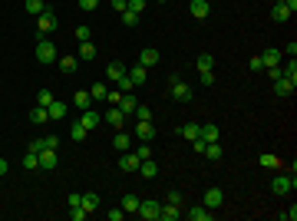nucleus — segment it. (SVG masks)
I'll use <instances>...</instances> for the list:
<instances>
[{"label":"nucleus","instance_id":"obj_34","mask_svg":"<svg viewBox=\"0 0 297 221\" xmlns=\"http://www.w3.org/2000/svg\"><path fill=\"white\" fill-rule=\"evenodd\" d=\"M83 211H99V195L96 191H86V195H83Z\"/></svg>","mask_w":297,"mask_h":221},{"label":"nucleus","instance_id":"obj_40","mask_svg":"<svg viewBox=\"0 0 297 221\" xmlns=\"http://www.w3.org/2000/svg\"><path fill=\"white\" fill-rule=\"evenodd\" d=\"M139 201H142V198H135V195H126V198H122V208L135 215V211H139Z\"/></svg>","mask_w":297,"mask_h":221},{"label":"nucleus","instance_id":"obj_13","mask_svg":"<svg viewBox=\"0 0 297 221\" xmlns=\"http://www.w3.org/2000/svg\"><path fill=\"white\" fill-rule=\"evenodd\" d=\"M102 122H106V126H112V129H122V126H126V116L119 112V106H112V109H106Z\"/></svg>","mask_w":297,"mask_h":221},{"label":"nucleus","instance_id":"obj_25","mask_svg":"<svg viewBox=\"0 0 297 221\" xmlns=\"http://www.w3.org/2000/svg\"><path fill=\"white\" fill-rule=\"evenodd\" d=\"M139 63H142L145 69H149V66H155V63H159V50H152V46H145L142 53H139Z\"/></svg>","mask_w":297,"mask_h":221},{"label":"nucleus","instance_id":"obj_2","mask_svg":"<svg viewBox=\"0 0 297 221\" xmlns=\"http://www.w3.org/2000/svg\"><path fill=\"white\" fill-rule=\"evenodd\" d=\"M168 96L175 102H192V86L182 83L178 76H168Z\"/></svg>","mask_w":297,"mask_h":221},{"label":"nucleus","instance_id":"obj_36","mask_svg":"<svg viewBox=\"0 0 297 221\" xmlns=\"http://www.w3.org/2000/svg\"><path fill=\"white\" fill-rule=\"evenodd\" d=\"M43 10H46L43 0H27V13H30V17H40Z\"/></svg>","mask_w":297,"mask_h":221},{"label":"nucleus","instance_id":"obj_46","mask_svg":"<svg viewBox=\"0 0 297 221\" xmlns=\"http://www.w3.org/2000/svg\"><path fill=\"white\" fill-rule=\"evenodd\" d=\"M135 155H139V158H152V145H149V142H142L139 149H135Z\"/></svg>","mask_w":297,"mask_h":221},{"label":"nucleus","instance_id":"obj_51","mask_svg":"<svg viewBox=\"0 0 297 221\" xmlns=\"http://www.w3.org/2000/svg\"><path fill=\"white\" fill-rule=\"evenodd\" d=\"M43 145L46 149H60V135H43Z\"/></svg>","mask_w":297,"mask_h":221},{"label":"nucleus","instance_id":"obj_32","mask_svg":"<svg viewBox=\"0 0 297 221\" xmlns=\"http://www.w3.org/2000/svg\"><path fill=\"white\" fill-rule=\"evenodd\" d=\"M46 119H50V116H46V106H33L30 109V122L33 126H43Z\"/></svg>","mask_w":297,"mask_h":221},{"label":"nucleus","instance_id":"obj_38","mask_svg":"<svg viewBox=\"0 0 297 221\" xmlns=\"http://www.w3.org/2000/svg\"><path fill=\"white\" fill-rule=\"evenodd\" d=\"M205 155H208L211 162H218V158H221L225 152H221V145H218V142H208V145H205Z\"/></svg>","mask_w":297,"mask_h":221},{"label":"nucleus","instance_id":"obj_17","mask_svg":"<svg viewBox=\"0 0 297 221\" xmlns=\"http://www.w3.org/2000/svg\"><path fill=\"white\" fill-rule=\"evenodd\" d=\"M185 218H188V221H211V211L205 208V205H195V208L185 211Z\"/></svg>","mask_w":297,"mask_h":221},{"label":"nucleus","instance_id":"obj_15","mask_svg":"<svg viewBox=\"0 0 297 221\" xmlns=\"http://www.w3.org/2000/svg\"><path fill=\"white\" fill-rule=\"evenodd\" d=\"M56 162H60V158H56V149H43V152H40V172H53Z\"/></svg>","mask_w":297,"mask_h":221},{"label":"nucleus","instance_id":"obj_33","mask_svg":"<svg viewBox=\"0 0 297 221\" xmlns=\"http://www.w3.org/2000/svg\"><path fill=\"white\" fill-rule=\"evenodd\" d=\"M281 56H284L281 50H264L261 60H264V66H281Z\"/></svg>","mask_w":297,"mask_h":221},{"label":"nucleus","instance_id":"obj_3","mask_svg":"<svg viewBox=\"0 0 297 221\" xmlns=\"http://www.w3.org/2000/svg\"><path fill=\"white\" fill-rule=\"evenodd\" d=\"M297 188V175H277L274 182H271V191L274 195H291Z\"/></svg>","mask_w":297,"mask_h":221},{"label":"nucleus","instance_id":"obj_60","mask_svg":"<svg viewBox=\"0 0 297 221\" xmlns=\"http://www.w3.org/2000/svg\"><path fill=\"white\" fill-rule=\"evenodd\" d=\"M281 53H287V56H297V43H294V40H291V43H287L284 50H281Z\"/></svg>","mask_w":297,"mask_h":221},{"label":"nucleus","instance_id":"obj_24","mask_svg":"<svg viewBox=\"0 0 297 221\" xmlns=\"http://www.w3.org/2000/svg\"><path fill=\"white\" fill-rule=\"evenodd\" d=\"M139 175H142V178H155V175H159L155 158H142V162H139Z\"/></svg>","mask_w":297,"mask_h":221},{"label":"nucleus","instance_id":"obj_16","mask_svg":"<svg viewBox=\"0 0 297 221\" xmlns=\"http://www.w3.org/2000/svg\"><path fill=\"white\" fill-rule=\"evenodd\" d=\"M135 106H139V99H135L132 93H122V99H119V112L126 116V119H129L132 112H135Z\"/></svg>","mask_w":297,"mask_h":221},{"label":"nucleus","instance_id":"obj_59","mask_svg":"<svg viewBox=\"0 0 297 221\" xmlns=\"http://www.w3.org/2000/svg\"><path fill=\"white\" fill-rule=\"evenodd\" d=\"M109 3H112V7H116V10H129V0H109Z\"/></svg>","mask_w":297,"mask_h":221},{"label":"nucleus","instance_id":"obj_7","mask_svg":"<svg viewBox=\"0 0 297 221\" xmlns=\"http://www.w3.org/2000/svg\"><path fill=\"white\" fill-rule=\"evenodd\" d=\"M139 162H142V158H139L135 152H129V149L119 152V168L122 172H139Z\"/></svg>","mask_w":297,"mask_h":221},{"label":"nucleus","instance_id":"obj_61","mask_svg":"<svg viewBox=\"0 0 297 221\" xmlns=\"http://www.w3.org/2000/svg\"><path fill=\"white\" fill-rule=\"evenodd\" d=\"M284 7L291 10V17H294V13H297V0H284Z\"/></svg>","mask_w":297,"mask_h":221},{"label":"nucleus","instance_id":"obj_4","mask_svg":"<svg viewBox=\"0 0 297 221\" xmlns=\"http://www.w3.org/2000/svg\"><path fill=\"white\" fill-rule=\"evenodd\" d=\"M56 30V17H53V10H43L40 17H36V33L40 36H50Z\"/></svg>","mask_w":297,"mask_h":221},{"label":"nucleus","instance_id":"obj_22","mask_svg":"<svg viewBox=\"0 0 297 221\" xmlns=\"http://www.w3.org/2000/svg\"><path fill=\"white\" fill-rule=\"evenodd\" d=\"M56 63H60V73H66V76H73V73H76V66H79L76 56H60Z\"/></svg>","mask_w":297,"mask_h":221},{"label":"nucleus","instance_id":"obj_52","mask_svg":"<svg viewBox=\"0 0 297 221\" xmlns=\"http://www.w3.org/2000/svg\"><path fill=\"white\" fill-rule=\"evenodd\" d=\"M281 221H297V205H291V211H281Z\"/></svg>","mask_w":297,"mask_h":221},{"label":"nucleus","instance_id":"obj_23","mask_svg":"<svg viewBox=\"0 0 297 221\" xmlns=\"http://www.w3.org/2000/svg\"><path fill=\"white\" fill-rule=\"evenodd\" d=\"M112 145H116V152H126V149L132 145V135L122 132V129H116V135H112Z\"/></svg>","mask_w":297,"mask_h":221},{"label":"nucleus","instance_id":"obj_31","mask_svg":"<svg viewBox=\"0 0 297 221\" xmlns=\"http://www.w3.org/2000/svg\"><path fill=\"white\" fill-rule=\"evenodd\" d=\"M195 66H198V73H205V69H215V56H211V53H198Z\"/></svg>","mask_w":297,"mask_h":221},{"label":"nucleus","instance_id":"obj_57","mask_svg":"<svg viewBox=\"0 0 297 221\" xmlns=\"http://www.w3.org/2000/svg\"><path fill=\"white\" fill-rule=\"evenodd\" d=\"M86 215H89V211H83V208H73V211H69V218H73V221H86Z\"/></svg>","mask_w":297,"mask_h":221},{"label":"nucleus","instance_id":"obj_63","mask_svg":"<svg viewBox=\"0 0 297 221\" xmlns=\"http://www.w3.org/2000/svg\"><path fill=\"white\" fill-rule=\"evenodd\" d=\"M274 3H284V0H274Z\"/></svg>","mask_w":297,"mask_h":221},{"label":"nucleus","instance_id":"obj_41","mask_svg":"<svg viewBox=\"0 0 297 221\" xmlns=\"http://www.w3.org/2000/svg\"><path fill=\"white\" fill-rule=\"evenodd\" d=\"M122 23H126V27H139V13L135 10H122Z\"/></svg>","mask_w":297,"mask_h":221},{"label":"nucleus","instance_id":"obj_30","mask_svg":"<svg viewBox=\"0 0 297 221\" xmlns=\"http://www.w3.org/2000/svg\"><path fill=\"white\" fill-rule=\"evenodd\" d=\"M106 93H109V89H106V83H93V86H89L93 102H106Z\"/></svg>","mask_w":297,"mask_h":221},{"label":"nucleus","instance_id":"obj_18","mask_svg":"<svg viewBox=\"0 0 297 221\" xmlns=\"http://www.w3.org/2000/svg\"><path fill=\"white\" fill-rule=\"evenodd\" d=\"M175 132L182 135V139H188V142H192V139H198V132H201V126H198V122H185V126H178Z\"/></svg>","mask_w":297,"mask_h":221},{"label":"nucleus","instance_id":"obj_42","mask_svg":"<svg viewBox=\"0 0 297 221\" xmlns=\"http://www.w3.org/2000/svg\"><path fill=\"white\" fill-rule=\"evenodd\" d=\"M106 218H109V221H122V218H126V208H122V205H119V208H109V211H106Z\"/></svg>","mask_w":297,"mask_h":221},{"label":"nucleus","instance_id":"obj_58","mask_svg":"<svg viewBox=\"0 0 297 221\" xmlns=\"http://www.w3.org/2000/svg\"><path fill=\"white\" fill-rule=\"evenodd\" d=\"M129 10H135V13H142V10H145V0H129Z\"/></svg>","mask_w":297,"mask_h":221},{"label":"nucleus","instance_id":"obj_8","mask_svg":"<svg viewBox=\"0 0 297 221\" xmlns=\"http://www.w3.org/2000/svg\"><path fill=\"white\" fill-rule=\"evenodd\" d=\"M79 122H83V126H86L89 132H93V129H99V126H102V116H99V112L93 109V106H89V109H83V112H79Z\"/></svg>","mask_w":297,"mask_h":221},{"label":"nucleus","instance_id":"obj_43","mask_svg":"<svg viewBox=\"0 0 297 221\" xmlns=\"http://www.w3.org/2000/svg\"><path fill=\"white\" fill-rule=\"evenodd\" d=\"M135 119H152V109H149V106H142V102H139V106H135Z\"/></svg>","mask_w":297,"mask_h":221},{"label":"nucleus","instance_id":"obj_44","mask_svg":"<svg viewBox=\"0 0 297 221\" xmlns=\"http://www.w3.org/2000/svg\"><path fill=\"white\" fill-rule=\"evenodd\" d=\"M119 99H122V89H112V93H106V102H109V106H119Z\"/></svg>","mask_w":297,"mask_h":221},{"label":"nucleus","instance_id":"obj_55","mask_svg":"<svg viewBox=\"0 0 297 221\" xmlns=\"http://www.w3.org/2000/svg\"><path fill=\"white\" fill-rule=\"evenodd\" d=\"M248 66H251L254 73H261V69H264V60H261V56H251V63H248Z\"/></svg>","mask_w":297,"mask_h":221},{"label":"nucleus","instance_id":"obj_20","mask_svg":"<svg viewBox=\"0 0 297 221\" xmlns=\"http://www.w3.org/2000/svg\"><path fill=\"white\" fill-rule=\"evenodd\" d=\"M258 165H261V168H267V172H277V168H281V158H277V155H271V152H261Z\"/></svg>","mask_w":297,"mask_h":221},{"label":"nucleus","instance_id":"obj_62","mask_svg":"<svg viewBox=\"0 0 297 221\" xmlns=\"http://www.w3.org/2000/svg\"><path fill=\"white\" fill-rule=\"evenodd\" d=\"M7 172H10V165H7V158H0V178L7 175Z\"/></svg>","mask_w":297,"mask_h":221},{"label":"nucleus","instance_id":"obj_11","mask_svg":"<svg viewBox=\"0 0 297 221\" xmlns=\"http://www.w3.org/2000/svg\"><path fill=\"white\" fill-rule=\"evenodd\" d=\"M135 135H139L142 142H152V139H155V126H152V119H139V122H135Z\"/></svg>","mask_w":297,"mask_h":221},{"label":"nucleus","instance_id":"obj_10","mask_svg":"<svg viewBox=\"0 0 297 221\" xmlns=\"http://www.w3.org/2000/svg\"><path fill=\"white\" fill-rule=\"evenodd\" d=\"M188 13H192L195 20H208L211 3H208V0H192V3H188Z\"/></svg>","mask_w":297,"mask_h":221},{"label":"nucleus","instance_id":"obj_64","mask_svg":"<svg viewBox=\"0 0 297 221\" xmlns=\"http://www.w3.org/2000/svg\"><path fill=\"white\" fill-rule=\"evenodd\" d=\"M159 3H165V0H159Z\"/></svg>","mask_w":297,"mask_h":221},{"label":"nucleus","instance_id":"obj_12","mask_svg":"<svg viewBox=\"0 0 297 221\" xmlns=\"http://www.w3.org/2000/svg\"><path fill=\"white\" fill-rule=\"evenodd\" d=\"M135 215L145 218V221H159V201H139V211Z\"/></svg>","mask_w":297,"mask_h":221},{"label":"nucleus","instance_id":"obj_37","mask_svg":"<svg viewBox=\"0 0 297 221\" xmlns=\"http://www.w3.org/2000/svg\"><path fill=\"white\" fill-rule=\"evenodd\" d=\"M93 56H96V46H93V40L79 43V60H93Z\"/></svg>","mask_w":297,"mask_h":221},{"label":"nucleus","instance_id":"obj_28","mask_svg":"<svg viewBox=\"0 0 297 221\" xmlns=\"http://www.w3.org/2000/svg\"><path fill=\"white\" fill-rule=\"evenodd\" d=\"M86 135H89V129H86V126H83L79 119L73 122V126H69V139H73V142H83Z\"/></svg>","mask_w":297,"mask_h":221},{"label":"nucleus","instance_id":"obj_1","mask_svg":"<svg viewBox=\"0 0 297 221\" xmlns=\"http://www.w3.org/2000/svg\"><path fill=\"white\" fill-rule=\"evenodd\" d=\"M53 60H60V50L53 46V40L40 36V40H36V63H43V66H53Z\"/></svg>","mask_w":297,"mask_h":221},{"label":"nucleus","instance_id":"obj_19","mask_svg":"<svg viewBox=\"0 0 297 221\" xmlns=\"http://www.w3.org/2000/svg\"><path fill=\"white\" fill-rule=\"evenodd\" d=\"M126 76H129L132 86H142V83H145V66H142V63H135L132 69H126Z\"/></svg>","mask_w":297,"mask_h":221},{"label":"nucleus","instance_id":"obj_50","mask_svg":"<svg viewBox=\"0 0 297 221\" xmlns=\"http://www.w3.org/2000/svg\"><path fill=\"white\" fill-rule=\"evenodd\" d=\"M205 145H208V142H205V139H201V135H198V139H192V149H195L198 155H205Z\"/></svg>","mask_w":297,"mask_h":221},{"label":"nucleus","instance_id":"obj_35","mask_svg":"<svg viewBox=\"0 0 297 221\" xmlns=\"http://www.w3.org/2000/svg\"><path fill=\"white\" fill-rule=\"evenodd\" d=\"M23 168H27V172H36V168H40V155L27 149V155H23Z\"/></svg>","mask_w":297,"mask_h":221},{"label":"nucleus","instance_id":"obj_47","mask_svg":"<svg viewBox=\"0 0 297 221\" xmlns=\"http://www.w3.org/2000/svg\"><path fill=\"white\" fill-rule=\"evenodd\" d=\"M264 73H267V79H271V83L284 76V73H281V66H264Z\"/></svg>","mask_w":297,"mask_h":221},{"label":"nucleus","instance_id":"obj_21","mask_svg":"<svg viewBox=\"0 0 297 221\" xmlns=\"http://www.w3.org/2000/svg\"><path fill=\"white\" fill-rule=\"evenodd\" d=\"M73 106H76L79 112L93 106V96H89V89H76V96H73Z\"/></svg>","mask_w":297,"mask_h":221},{"label":"nucleus","instance_id":"obj_5","mask_svg":"<svg viewBox=\"0 0 297 221\" xmlns=\"http://www.w3.org/2000/svg\"><path fill=\"white\" fill-rule=\"evenodd\" d=\"M178 218H185V208L182 205H172V201L159 205V221H178Z\"/></svg>","mask_w":297,"mask_h":221},{"label":"nucleus","instance_id":"obj_48","mask_svg":"<svg viewBox=\"0 0 297 221\" xmlns=\"http://www.w3.org/2000/svg\"><path fill=\"white\" fill-rule=\"evenodd\" d=\"M99 7V0H79V10H86V13H93Z\"/></svg>","mask_w":297,"mask_h":221},{"label":"nucleus","instance_id":"obj_29","mask_svg":"<svg viewBox=\"0 0 297 221\" xmlns=\"http://www.w3.org/2000/svg\"><path fill=\"white\" fill-rule=\"evenodd\" d=\"M122 76H126V66H122V63H109V66H106V79H112V83H119Z\"/></svg>","mask_w":297,"mask_h":221},{"label":"nucleus","instance_id":"obj_45","mask_svg":"<svg viewBox=\"0 0 297 221\" xmlns=\"http://www.w3.org/2000/svg\"><path fill=\"white\" fill-rule=\"evenodd\" d=\"M281 73H284V76H297V60H294V56L287 60V66L281 69Z\"/></svg>","mask_w":297,"mask_h":221},{"label":"nucleus","instance_id":"obj_26","mask_svg":"<svg viewBox=\"0 0 297 221\" xmlns=\"http://www.w3.org/2000/svg\"><path fill=\"white\" fill-rule=\"evenodd\" d=\"M271 20L274 23H287L291 20V10H287L284 3H274V7H271Z\"/></svg>","mask_w":297,"mask_h":221},{"label":"nucleus","instance_id":"obj_56","mask_svg":"<svg viewBox=\"0 0 297 221\" xmlns=\"http://www.w3.org/2000/svg\"><path fill=\"white\" fill-rule=\"evenodd\" d=\"M76 40L79 43H86L89 40V27H76Z\"/></svg>","mask_w":297,"mask_h":221},{"label":"nucleus","instance_id":"obj_9","mask_svg":"<svg viewBox=\"0 0 297 221\" xmlns=\"http://www.w3.org/2000/svg\"><path fill=\"white\" fill-rule=\"evenodd\" d=\"M221 205H225V191H221V188H208V191H205V208L218 211Z\"/></svg>","mask_w":297,"mask_h":221},{"label":"nucleus","instance_id":"obj_14","mask_svg":"<svg viewBox=\"0 0 297 221\" xmlns=\"http://www.w3.org/2000/svg\"><path fill=\"white\" fill-rule=\"evenodd\" d=\"M66 112H69V106H66V102H60V99H53V102H50V106H46V116H50V119H53V122L66 119Z\"/></svg>","mask_w":297,"mask_h":221},{"label":"nucleus","instance_id":"obj_6","mask_svg":"<svg viewBox=\"0 0 297 221\" xmlns=\"http://www.w3.org/2000/svg\"><path fill=\"white\" fill-rule=\"evenodd\" d=\"M294 89H297V76L274 79V96H294Z\"/></svg>","mask_w":297,"mask_h":221},{"label":"nucleus","instance_id":"obj_39","mask_svg":"<svg viewBox=\"0 0 297 221\" xmlns=\"http://www.w3.org/2000/svg\"><path fill=\"white\" fill-rule=\"evenodd\" d=\"M53 99H56V96L50 93V89H36V106H50Z\"/></svg>","mask_w":297,"mask_h":221},{"label":"nucleus","instance_id":"obj_54","mask_svg":"<svg viewBox=\"0 0 297 221\" xmlns=\"http://www.w3.org/2000/svg\"><path fill=\"white\" fill-rule=\"evenodd\" d=\"M69 208H83V195H79V191L69 195Z\"/></svg>","mask_w":297,"mask_h":221},{"label":"nucleus","instance_id":"obj_49","mask_svg":"<svg viewBox=\"0 0 297 221\" xmlns=\"http://www.w3.org/2000/svg\"><path fill=\"white\" fill-rule=\"evenodd\" d=\"M198 79H201L205 86H211V83H215V69H205V73H198Z\"/></svg>","mask_w":297,"mask_h":221},{"label":"nucleus","instance_id":"obj_53","mask_svg":"<svg viewBox=\"0 0 297 221\" xmlns=\"http://www.w3.org/2000/svg\"><path fill=\"white\" fill-rule=\"evenodd\" d=\"M27 149H30V152H36V155H40V152H43V149H46V145H43V139H33V142L27 145Z\"/></svg>","mask_w":297,"mask_h":221},{"label":"nucleus","instance_id":"obj_27","mask_svg":"<svg viewBox=\"0 0 297 221\" xmlns=\"http://www.w3.org/2000/svg\"><path fill=\"white\" fill-rule=\"evenodd\" d=\"M201 139H205V142H218V135H221V129L218 126H215V122H208V126H201Z\"/></svg>","mask_w":297,"mask_h":221}]
</instances>
